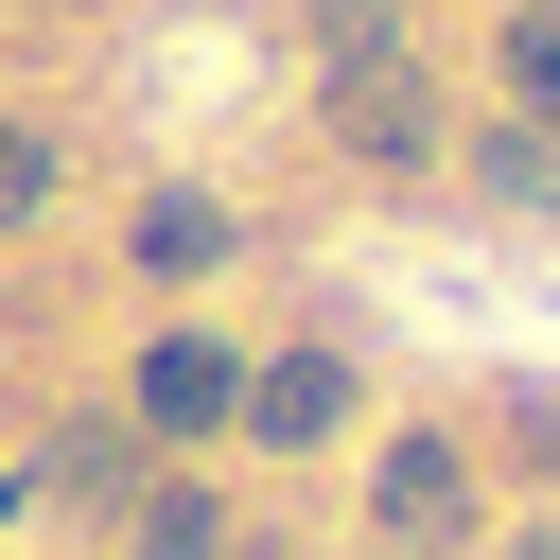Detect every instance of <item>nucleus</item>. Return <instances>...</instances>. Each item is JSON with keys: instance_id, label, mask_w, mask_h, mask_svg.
I'll list each match as a JSON object with an SVG mask.
<instances>
[{"instance_id": "6e6552de", "label": "nucleus", "mask_w": 560, "mask_h": 560, "mask_svg": "<svg viewBox=\"0 0 560 560\" xmlns=\"http://www.w3.org/2000/svg\"><path fill=\"white\" fill-rule=\"evenodd\" d=\"M122 472H140V420H70L52 438V490H122Z\"/></svg>"}, {"instance_id": "0eeeda50", "label": "nucleus", "mask_w": 560, "mask_h": 560, "mask_svg": "<svg viewBox=\"0 0 560 560\" xmlns=\"http://www.w3.org/2000/svg\"><path fill=\"white\" fill-rule=\"evenodd\" d=\"M122 542H140V560H228V508H210V490H140Z\"/></svg>"}, {"instance_id": "f8f14e48", "label": "nucleus", "mask_w": 560, "mask_h": 560, "mask_svg": "<svg viewBox=\"0 0 560 560\" xmlns=\"http://www.w3.org/2000/svg\"><path fill=\"white\" fill-rule=\"evenodd\" d=\"M508 560H560V525H525V542H508Z\"/></svg>"}, {"instance_id": "1a4fd4ad", "label": "nucleus", "mask_w": 560, "mask_h": 560, "mask_svg": "<svg viewBox=\"0 0 560 560\" xmlns=\"http://www.w3.org/2000/svg\"><path fill=\"white\" fill-rule=\"evenodd\" d=\"M490 192H508V210H560V140L508 122V140H490Z\"/></svg>"}, {"instance_id": "f03ea898", "label": "nucleus", "mask_w": 560, "mask_h": 560, "mask_svg": "<svg viewBox=\"0 0 560 560\" xmlns=\"http://www.w3.org/2000/svg\"><path fill=\"white\" fill-rule=\"evenodd\" d=\"M368 525H385L402 560L472 542V525H490V508H472V455H455V438H385V472H368Z\"/></svg>"}, {"instance_id": "39448f33", "label": "nucleus", "mask_w": 560, "mask_h": 560, "mask_svg": "<svg viewBox=\"0 0 560 560\" xmlns=\"http://www.w3.org/2000/svg\"><path fill=\"white\" fill-rule=\"evenodd\" d=\"M490 70H508V122H525V140H560V0H525Z\"/></svg>"}, {"instance_id": "423d86ee", "label": "nucleus", "mask_w": 560, "mask_h": 560, "mask_svg": "<svg viewBox=\"0 0 560 560\" xmlns=\"http://www.w3.org/2000/svg\"><path fill=\"white\" fill-rule=\"evenodd\" d=\"M140 262H158V280L228 262V210H210V192H158V210H140Z\"/></svg>"}, {"instance_id": "7ed1b4c3", "label": "nucleus", "mask_w": 560, "mask_h": 560, "mask_svg": "<svg viewBox=\"0 0 560 560\" xmlns=\"http://www.w3.org/2000/svg\"><path fill=\"white\" fill-rule=\"evenodd\" d=\"M245 420V350L228 332H158L140 350V438H228Z\"/></svg>"}, {"instance_id": "20e7f679", "label": "nucleus", "mask_w": 560, "mask_h": 560, "mask_svg": "<svg viewBox=\"0 0 560 560\" xmlns=\"http://www.w3.org/2000/svg\"><path fill=\"white\" fill-rule=\"evenodd\" d=\"M332 420H350V350H262V368H245V438L315 455Z\"/></svg>"}, {"instance_id": "9d476101", "label": "nucleus", "mask_w": 560, "mask_h": 560, "mask_svg": "<svg viewBox=\"0 0 560 560\" xmlns=\"http://www.w3.org/2000/svg\"><path fill=\"white\" fill-rule=\"evenodd\" d=\"M35 192H52V140H35V122H0V228H35Z\"/></svg>"}, {"instance_id": "f257e3e1", "label": "nucleus", "mask_w": 560, "mask_h": 560, "mask_svg": "<svg viewBox=\"0 0 560 560\" xmlns=\"http://www.w3.org/2000/svg\"><path fill=\"white\" fill-rule=\"evenodd\" d=\"M332 140H350L368 175H420V158H438V88H420L402 35H350V52H332Z\"/></svg>"}, {"instance_id": "9b49d317", "label": "nucleus", "mask_w": 560, "mask_h": 560, "mask_svg": "<svg viewBox=\"0 0 560 560\" xmlns=\"http://www.w3.org/2000/svg\"><path fill=\"white\" fill-rule=\"evenodd\" d=\"M508 438H525V472H560V385H525V402H508Z\"/></svg>"}]
</instances>
